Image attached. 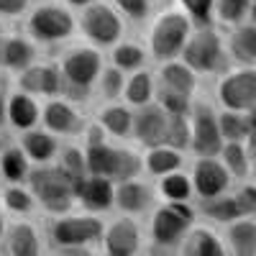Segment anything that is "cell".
I'll return each instance as SVG.
<instances>
[{"instance_id":"cell-34","label":"cell","mask_w":256,"mask_h":256,"mask_svg":"<svg viewBox=\"0 0 256 256\" xmlns=\"http://www.w3.org/2000/svg\"><path fill=\"white\" fill-rule=\"evenodd\" d=\"M218 159L223 162V166L228 169V174L233 180H248L251 174V152L246 141H223L220 152H218Z\"/></svg>"},{"instance_id":"cell-38","label":"cell","mask_w":256,"mask_h":256,"mask_svg":"<svg viewBox=\"0 0 256 256\" xmlns=\"http://www.w3.org/2000/svg\"><path fill=\"white\" fill-rule=\"evenodd\" d=\"M218 128L223 141H246V113L244 110H230V108H220L218 105Z\"/></svg>"},{"instance_id":"cell-17","label":"cell","mask_w":256,"mask_h":256,"mask_svg":"<svg viewBox=\"0 0 256 256\" xmlns=\"http://www.w3.org/2000/svg\"><path fill=\"white\" fill-rule=\"evenodd\" d=\"M192 187H195V200L198 198H212L228 192L233 187V177L228 174V169L218 156H195L190 166Z\"/></svg>"},{"instance_id":"cell-29","label":"cell","mask_w":256,"mask_h":256,"mask_svg":"<svg viewBox=\"0 0 256 256\" xmlns=\"http://www.w3.org/2000/svg\"><path fill=\"white\" fill-rule=\"evenodd\" d=\"M154 98H156V74H154V70L141 67L136 72L126 74L123 95H120L123 102H128L131 108H138V105L154 102Z\"/></svg>"},{"instance_id":"cell-22","label":"cell","mask_w":256,"mask_h":256,"mask_svg":"<svg viewBox=\"0 0 256 256\" xmlns=\"http://www.w3.org/2000/svg\"><path fill=\"white\" fill-rule=\"evenodd\" d=\"M18 138V146L26 152V156L31 159V164H49L56 159L59 154V146H62V138L56 134H52L49 128L44 126H34V128H26V131L16 134Z\"/></svg>"},{"instance_id":"cell-14","label":"cell","mask_w":256,"mask_h":256,"mask_svg":"<svg viewBox=\"0 0 256 256\" xmlns=\"http://www.w3.org/2000/svg\"><path fill=\"white\" fill-rule=\"evenodd\" d=\"M156 187L152 182H146L141 174L131 180H120L116 182V205L113 210L126 212L134 218H146L152 208L156 205Z\"/></svg>"},{"instance_id":"cell-52","label":"cell","mask_w":256,"mask_h":256,"mask_svg":"<svg viewBox=\"0 0 256 256\" xmlns=\"http://www.w3.org/2000/svg\"><path fill=\"white\" fill-rule=\"evenodd\" d=\"M3 28H6V24H3V20H0V34H3Z\"/></svg>"},{"instance_id":"cell-42","label":"cell","mask_w":256,"mask_h":256,"mask_svg":"<svg viewBox=\"0 0 256 256\" xmlns=\"http://www.w3.org/2000/svg\"><path fill=\"white\" fill-rule=\"evenodd\" d=\"M230 195H233V200H236L238 216L256 218V182L241 180L238 187H230Z\"/></svg>"},{"instance_id":"cell-26","label":"cell","mask_w":256,"mask_h":256,"mask_svg":"<svg viewBox=\"0 0 256 256\" xmlns=\"http://www.w3.org/2000/svg\"><path fill=\"white\" fill-rule=\"evenodd\" d=\"M141 164H144V174H148L152 180L174 172V169L184 166V152L166 144H156V146H146L141 148Z\"/></svg>"},{"instance_id":"cell-16","label":"cell","mask_w":256,"mask_h":256,"mask_svg":"<svg viewBox=\"0 0 256 256\" xmlns=\"http://www.w3.org/2000/svg\"><path fill=\"white\" fill-rule=\"evenodd\" d=\"M3 256H41L44 254V236L38 223L31 218H13L8 220L6 236L0 241Z\"/></svg>"},{"instance_id":"cell-35","label":"cell","mask_w":256,"mask_h":256,"mask_svg":"<svg viewBox=\"0 0 256 256\" xmlns=\"http://www.w3.org/2000/svg\"><path fill=\"white\" fill-rule=\"evenodd\" d=\"M123 84H126V72H120L116 64H110L105 59L102 70L95 80V88H92V98L100 100V102H113V100H120L123 95Z\"/></svg>"},{"instance_id":"cell-11","label":"cell","mask_w":256,"mask_h":256,"mask_svg":"<svg viewBox=\"0 0 256 256\" xmlns=\"http://www.w3.org/2000/svg\"><path fill=\"white\" fill-rule=\"evenodd\" d=\"M190 152L195 156H218L223 136L218 128V105L198 100L190 108Z\"/></svg>"},{"instance_id":"cell-15","label":"cell","mask_w":256,"mask_h":256,"mask_svg":"<svg viewBox=\"0 0 256 256\" xmlns=\"http://www.w3.org/2000/svg\"><path fill=\"white\" fill-rule=\"evenodd\" d=\"M38 54H41V46L31 36H26L24 31L3 28V34H0V70L3 72L18 74L20 70L38 62Z\"/></svg>"},{"instance_id":"cell-43","label":"cell","mask_w":256,"mask_h":256,"mask_svg":"<svg viewBox=\"0 0 256 256\" xmlns=\"http://www.w3.org/2000/svg\"><path fill=\"white\" fill-rule=\"evenodd\" d=\"M154 102H159L166 113H190L195 98L184 95V92H174V90H166V88H156V98Z\"/></svg>"},{"instance_id":"cell-41","label":"cell","mask_w":256,"mask_h":256,"mask_svg":"<svg viewBox=\"0 0 256 256\" xmlns=\"http://www.w3.org/2000/svg\"><path fill=\"white\" fill-rule=\"evenodd\" d=\"M174 3L192 18L195 26L216 24V0H174Z\"/></svg>"},{"instance_id":"cell-48","label":"cell","mask_w":256,"mask_h":256,"mask_svg":"<svg viewBox=\"0 0 256 256\" xmlns=\"http://www.w3.org/2000/svg\"><path fill=\"white\" fill-rule=\"evenodd\" d=\"M8 144H10V138H8V128H6V126H0V152H3Z\"/></svg>"},{"instance_id":"cell-49","label":"cell","mask_w":256,"mask_h":256,"mask_svg":"<svg viewBox=\"0 0 256 256\" xmlns=\"http://www.w3.org/2000/svg\"><path fill=\"white\" fill-rule=\"evenodd\" d=\"M6 228H8V216L0 210V241H3V236H6Z\"/></svg>"},{"instance_id":"cell-32","label":"cell","mask_w":256,"mask_h":256,"mask_svg":"<svg viewBox=\"0 0 256 256\" xmlns=\"http://www.w3.org/2000/svg\"><path fill=\"white\" fill-rule=\"evenodd\" d=\"M156 198L166 200V202H184V200H195V187H192V177L190 172L174 169V172H166L162 177H156Z\"/></svg>"},{"instance_id":"cell-45","label":"cell","mask_w":256,"mask_h":256,"mask_svg":"<svg viewBox=\"0 0 256 256\" xmlns=\"http://www.w3.org/2000/svg\"><path fill=\"white\" fill-rule=\"evenodd\" d=\"M246 123H248L246 146H248V152H251V159H256V108L246 110Z\"/></svg>"},{"instance_id":"cell-46","label":"cell","mask_w":256,"mask_h":256,"mask_svg":"<svg viewBox=\"0 0 256 256\" xmlns=\"http://www.w3.org/2000/svg\"><path fill=\"white\" fill-rule=\"evenodd\" d=\"M0 126L8 128V95H0Z\"/></svg>"},{"instance_id":"cell-47","label":"cell","mask_w":256,"mask_h":256,"mask_svg":"<svg viewBox=\"0 0 256 256\" xmlns=\"http://www.w3.org/2000/svg\"><path fill=\"white\" fill-rule=\"evenodd\" d=\"M64 6H70L72 10H80V8H84L88 3H92V0H62Z\"/></svg>"},{"instance_id":"cell-53","label":"cell","mask_w":256,"mask_h":256,"mask_svg":"<svg viewBox=\"0 0 256 256\" xmlns=\"http://www.w3.org/2000/svg\"><path fill=\"white\" fill-rule=\"evenodd\" d=\"M0 184H3V177H0Z\"/></svg>"},{"instance_id":"cell-19","label":"cell","mask_w":256,"mask_h":256,"mask_svg":"<svg viewBox=\"0 0 256 256\" xmlns=\"http://www.w3.org/2000/svg\"><path fill=\"white\" fill-rule=\"evenodd\" d=\"M116 205V182L110 177L84 174L77 182V208L88 212H110Z\"/></svg>"},{"instance_id":"cell-25","label":"cell","mask_w":256,"mask_h":256,"mask_svg":"<svg viewBox=\"0 0 256 256\" xmlns=\"http://www.w3.org/2000/svg\"><path fill=\"white\" fill-rule=\"evenodd\" d=\"M226 36V49L230 62L236 64H256V24L241 20L236 26H228Z\"/></svg>"},{"instance_id":"cell-27","label":"cell","mask_w":256,"mask_h":256,"mask_svg":"<svg viewBox=\"0 0 256 256\" xmlns=\"http://www.w3.org/2000/svg\"><path fill=\"white\" fill-rule=\"evenodd\" d=\"M226 251L233 256H256V218H236L223 226Z\"/></svg>"},{"instance_id":"cell-10","label":"cell","mask_w":256,"mask_h":256,"mask_svg":"<svg viewBox=\"0 0 256 256\" xmlns=\"http://www.w3.org/2000/svg\"><path fill=\"white\" fill-rule=\"evenodd\" d=\"M146 246V228L141 226V218L118 212L113 220L105 223L102 238L98 251L105 256H136Z\"/></svg>"},{"instance_id":"cell-21","label":"cell","mask_w":256,"mask_h":256,"mask_svg":"<svg viewBox=\"0 0 256 256\" xmlns=\"http://www.w3.org/2000/svg\"><path fill=\"white\" fill-rule=\"evenodd\" d=\"M95 120L100 123V128L105 131L110 141H131V131H134V108L123 100H113V102H100V108L95 110Z\"/></svg>"},{"instance_id":"cell-18","label":"cell","mask_w":256,"mask_h":256,"mask_svg":"<svg viewBox=\"0 0 256 256\" xmlns=\"http://www.w3.org/2000/svg\"><path fill=\"white\" fill-rule=\"evenodd\" d=\"M166 110L159 102H146L134 108V131H131V141L138 148L146 146H156L164 144V134H166Z\"/></svg>"},{"instance_id":"cell-44","label":"cell","mask_w":256,"mask_h":256,"mask_svg":"<svg viewBox=\"0 0 256 256\" xmlns=\"http://www.w3.org/2000/svg\"><path fill=\"white\" fill-rule=\"evenodd\" d=\"M34 0H0V20L3 24H13V20H24Z\"/></svg>"},{"instance_id":"cell-24","label":"cell","mask_w":256,"mask_h":256,"mask_svg":"<svg viewBox=\"0 0 256 256\" xmlns=\"http://www.w3.org/2000/svg\"><path fill=\"white\" fill-rule=\"evenodd\" d=\"M41 123V100L31 92L13 88L8 95V131L20 134Z\"/></svg>"},{"instance_id":"cell-39","label":"cell","mask_w":256,"mask_h":256,"mask_svg":"<svg viewBox=\"0 0 256 256\" xmlns=\"http://www.w3.org/2000/svg\"><path fill=\"white\" fill-rule=\"evenodd\" d=\"M166 134L164 144L174 146L180 152H190V113H166Z\"/></svg>"},{"instance_id":"cell-5","label":"cell","mask_w":256,"mask_h":256,"mask_svg":"<svg viewBox=\"0 0 256 256\" xmlns=\"http://www.w3.org/2000/svg\"><path fill=\"white\" fill-rule=\"evenodd\" d=\"M26 187L34 192L38 210L46 216H62L77 208V180L56 162L34 164L26 177Z\"/></svg>"},{"instance_id":"cell-7","label":"cell","mask_w":256,"mask_h":256,"mask_svg":"<svg viewBox=\"0 0 256 256\" xmlns=\"http://www.w3.org/2000/svg\"><path fill=\"white\" fill-rule=\"evenodd\" d=\"M180 59L192 67L200 77L208 74H220L228 67V49H226V36L220 34L218 24H202L190 31Z\"/></svg>"},{"instance_id":"cell-33","label":"cell","mask_w":256,"mask_h":256,"mask_svg":"<svg viewBox=\"0 0 256 256\" xmlns=\"http://www.w3.org/2000/svg\"><path fill=\"white\" fill-rule=\"evenodd\" d=\"M31 159L26 156V152L18 146V141H10L3 152H0V177L3 182H26L28 172H31Z\"/></svg>"},{"instance_id":"cell-40","label":"cell","mask_w":256,"mask_h":256,"mask_svg":"<svg viewBox=\"0 0 256 256\" xmlns=\"http://www.w3.org/2000/svg\"><path fill=\"white\" fill-rule=\"evenodd\" d=\"M251 0H216V24L228 28L248 18Z\"/></svg>"},{"instance_id":"cell-36","label":"cell","mask_w":256,"mask_h":256,"mask_svg":"<svg viewBox=\"0 0 256 256\" xmlns=\"http://www.w3.org/2000/svg\"><path fill=\"white\" fill-rule=\"evenodd\" d=\"M64 172L72 174L77 182L88 174V162H84V146L80 144V138H67V144L62 141L59 146V154L54 159Z\"/></svg>"},{"instance_id":"cell-13","label":"cell","mask_w":256,"mask_h":256,"mask_svg":"<svg viewBox=\"0 0 256 256\" xmlns=\"http://www.w3.org/2000/svg\"><path fill=\"white\" fill-rule=\"evenodd\" d=\"M13 88L24 90V92H31L38 100L62 95L64 92V77H62V70H59V62L56 59L34 62L31 67L13 74Z\"/></svg>"},{"instance_id":"cell-4","label":"cell","mask_w":256,"mask_h":256,"mask_svg":"<svg viewBox=\"0 0 256 256\" xmlns=\"http://www.w3.org/2000/svg\"><path fill=\"white\" fill-rule=\"evenodd\" d=\"M59 70L64 77V98H70L80 105L90 102L92 100V88H95V80L105 64V54L102 49L88 44H70L59 54Z\"/></svg>"},{"instance_id":"cell-6","label":"cell","mask_w":256,"mask_h":256,"mask_svg":"<svg viewBox=\"0 0 256 256\" xmlns=\"http://www.w3.org/2000/svg\"><path fill=\"white\" fill-rule=\"evenodd\" d=\"M192 28H195L192 18L177 3L156 10L146 28V49L152 62L159 64L166 59H177Z\"/></svg>"},{"instance_id":"cell-23","label":"cell","mask_w":256,"mask_h":256,"mask_svg":"<svg viewBox=\"0 0 256 256\" xmlns=\"http://www.w3.org/2000/svg\"><path fill=\"white\" fill-rule=\"evenodd\" d=\"M154 74H156V88H166V90H174V92H184V95L198 98L200 74L192 67H187L180 56L159 62Z\"/></svg>"},{"instance_id":"cell-1","label":"cell","mask_w":256,"mask_h":256,"mask_svg":"<svg viewBox=\"0 0 256 256\" xmlns=\"http://www.w3.org/2000/svg\"><path fill=\"white\" fill-rule=\"evenodd\" d=\"M102 228L105 220L98 212L74 208L70 212H62V216H49L44 236L49 248L59 256H88L98 254Z\"/></svg>"},{"instance_id":"cell-8","label":"cell","mask_w":256,"mask_h":256,"mask_svg":"<svg viewBox=\"0 0 256 256\" xmlns=\"http://www.w3.org/2000/svg\"><path fill=\"white\" fill-rule=\"evenodd\" d=\"M77 34L82 41L108 52L126 36V20L110 6V0H92L77 10Z\"/></svg>"},{"instance_id":"cell-2","label":"cell","mask_w":256,"mask_h":256,"mask_svg":"<svg viewBox=\"0 0 256 256\" xmlns=\"http://www.w3.org/2000/svg\"><path fill=\"white\" fill-rule=\"evenodd\" d=\"M24 34L41 49L64 46L77 36V10L64 6L62 0H34L24 16Z\"/></svg>"},{"instance_id":"cell-30","label":"cell","mask_w":256,"mask_h":256,"mask_svg":"<svg viewBox=\"0 0 256 256\" xmlns=\"http://www.w3.org/2000/svg\"><path fill=\"white\" fill-rule=\"evenodd\" d=\"M195 208H198V218H202L210 226H220V228L226 223H230V220L241 218L238 208H236V200H233V195H230V190L220 192V195H212V198H198Z\"/></svg>"},{"instance_id":"cell-9","label":"cell","mask_w":256,"mask_h":256,"mask_svg":"<svg viewBox=\"0 0 256 256\" xmlns=\"http://www.w3.org/2000/svg\"><path fill=\"white\" fill-rule=\"evenodd\" d=\"M216 100L220 108L251 110L256 108V64H228L218 74Z\"/></svg>"},{"instance_id":"cell-20","label":"cell","mask_w":256,"mask_h":256,"mask_svg":"<svg viewBox=\"0 0 256 256\" xmlns=\"http://www.w3.org/2000/svg\"><path fill=\"white\" fill-rule=\"evenodd\" d=\"M180 256H226V241L210 223H192L177 246Z\"/></svg>"},{"instance_id":"cell-37","label":"cell","mask_w":256,"mask_h":256,"mask_svg":"<svg viewBox=\"0 0 256 256\" xmlns=\"http://www.w3.org/2000/svg\"><path fill=\"white\" fill-rule=\"evenodd\" d=\"M110 6L131 26H144L156 13V0H110Z\"/></svg>"},{"instance_id":"cell-50","label":"cell","mask_w":256,"mask_h":256,"mask_svg":"<svg viewBox=\"0 0 256 256\" xmlns=\"http://www.w3.org/2000/svg\"><path fill=\"white\" fill-rule=\"evenodd\" d=\"M246 20L256 24V0H251V8H248V18H246Z\"/></svg>"},{"instance_id":"cell-12","label":"cell","mask_w":256,"mask_h":256,"mask_svg":"<svg viewBox=\"0 0 256 256\" xmlns=\"http://www.w3.org/2000/svg\"><path fill=\"white\" fill-rule=\"evenodd\" d=\"M41 126L49 128L52 134H56L62 141L67 138H80L88 118H84L80 102L56 95V98H46L41 100Z\"/></svg>"},{"instance_id":"cell-31","label":"cell","mask_w":256,"mask_h":256,"mask_svg":"<svg viewBox=\"0 0 256 256\" xmlns=\"http://www.w3.org/2000/svg\"><path fill=\"white\" fill-rule=\"evenodd\" d=\"M108 59L110 64H116V67L120 72H136L141 67H148V49L146 44H141V41H134V38H120L118 44H113L108 49Z\"/></svg>"},{"instance_id":"cell-51","label":"cell","mask_w":256,"mask_h":256,"mask_svg":"<svg viewBox=\"0 0 256 256\" xmlns=\"http://www.w3.org/2000/svg\"><path fill=\"white\" fill-rule=\"evenodd\" d=\"M248 180H251V182H256V159L251 162V174H248Z\"/></svg>"},{"instance_id":"cell-3","label":"cell","mask_w":256,"mask_h":256,"mask_svg":"<svg viewBox=\"0 0 256 256\" xmlns=\"http://www.w3.org/2000/svg\"><path fill=\"white\" fill-rule=\"evenodd\" d=\"M195 220L200 218H198V208L192 200H184V202L159 200L152 208V212H148L144 248H148V254H177L182 236Z\"/></svg>"},{"instance_id":"cell-28","label":"cell","mask_w":256,"mask_h":256,"mask_svg":"<svg viewBox=\"0 0 256 256\" xmlns=\"http://www.w3.org/2000/svg\"><path fill=\"white\" fill-rule=\"evenodd\" d=\"M0 210L8 218H34V212L38 210L34 192L26 187V182H3L0 184Z\"/></svg>"}]
</instances>
